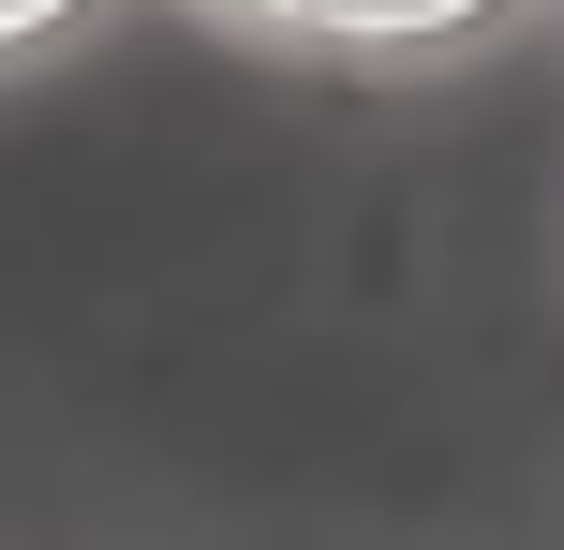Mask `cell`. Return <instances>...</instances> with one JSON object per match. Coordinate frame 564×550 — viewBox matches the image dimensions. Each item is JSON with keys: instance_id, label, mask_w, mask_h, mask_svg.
Returning <instances> with one entry per match:
<instances>
[{"instance_id": "cell-2", "label": "cell", "mask_w": 564, "mask_h": 550, "mask_svg": "<svg viewBox=\"0 0 564 550\" xmlns=\"http://www.w3.org/2000/svg\"><path fill=\"white\" fill-rule=\"evenodd\" d=\"M75 0H0V45H30V30H59Z\"/></svg>"}, {"instance_id": "cell-1", "label": "cell", "mask_w": 564, "mask_h": 550, "mask_svg": "<svg viewBox=\"0 0 564 550\" xmlns=\"http://www.w3.org/2000/svg\"><path fill=\"white\" fill-rule=\"evenodd\" d=\"M268 30H312V45H431V30H476L490 0H238Z\"/></svg>"}]
</instances>
